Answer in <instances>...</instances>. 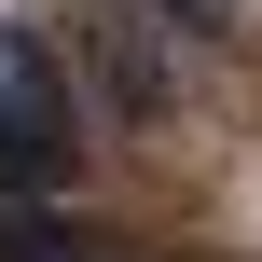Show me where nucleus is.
<instances>
[{"mask_svg":"<svg viewBox=\"0 0 262 262\" xmlns=\"http://www.w3.org/2000/svg\"><path fill=\"white\" fill-rule=\"evenodd\" d=\"M69 193H83V97L14 28L0 41V207H69Z\"/></svg>","mask_w":262,"mask_h":262,"instance_id":"1","label":"nucleus"},{"mask_svg":"<svg viewBox=\"0 0 262 262\" xmlns=\"http://www.w3.org/2000/svg\"><path fill=\"white\" fill-rule=\"evenodd\" d=\"M83 97H97V124H166V111H180V69H166L152 28L97 14V28H83Z\"/></svg>","mask_w":262,"mask_h":262,"instance_id":"2","label":"nucleus"},{"mask_svg":"<svg viewBox=\"0 0 262 262\" xmlns=\"http://www.w3.org/2000/svg\"><path fill=\"white\" fill-rule=\"evenodd\" d=\"M0 262H111V235L83 207H0Z\"/></svg>","mask_w":262,"mask_h":262,"instance_id":"3","label":"nucleus"}]
</instances>
